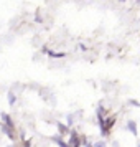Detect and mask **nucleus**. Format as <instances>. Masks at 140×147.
Masks as SVG:
<instances>
[{"instance_id": "1", "label": "nucleus", "mask_w": 140, "mask_h": 147, "mask_svg": "<svg viewBox=\"0 0 140 147\" xmlns=\"http://www.w3.org/2000/svg\"><path fill=\"white\" fill-rule=\"evenodd\" d=\"M127 129L132 134H137V124H135V121H129L127 122Z\"/></svg>"}, {"instance_id": "2", "label": "nucleus", "mask_w": 140, "mask_h": 147, "mask_svg": "<svg viewBox=\"0 0 140 147\" xmlns=\"http://www.w3.org/2000/svg\"><path fill=\"white\" fill-rule=\"evenodd\" d=\"M8 101H10V104H15L17 102V98H15V94L12 91H8Z\"/></svg>"}, {"instance_id": "3", "label": "nucleus", "mask_w": 140, "mask_h": 147, "mask_svg": "<svg viewBox=\"0 0 140 147\" xmlns=\"http://www.w3.org/2000/svg\"><path fill=\"white\" fill-rule=\"evenodd\" d=\"M2 119L5 121V122H7V124H10V126H12V121H10V117H8L7 114H3V116H2Z\"/></svg>"}, {"instance_id": "4", "label": "nucleus", "mask_w": 140, "mask_h": 147, "mask_svg": "<svg viewBox=\"0 0 140 147\" xmlns=\"http://www.w3.org/2000/svg\"><path fill=\"white\" fill-rule=\"evenodd\" d=\"M94 147H106V142H96Z\"/></svg>"}, {"instance_id": "5", "label": "nucleus", "mask_w": 140, "mask_h": 147, "mask_svg": "<svg viewBox=\"0 0 140 147\" xmlns=\"http://www.w3.org/2000/svg\"><path fill=\"white\" fill-rule=\"evenodd\" d=\"M8 147H15V146H8Z\"/></svg>"}, {"instance_id": "6", "label": "nucleus", "mask_w": 140, "mask_h": 147, "mask_svg": "<svg viewBox=\"0 0 140 147\" xmlns=\"http://www.w3.org/2000/svg\"><path fill=\"white\" fill-rule=\"evenodd\" d=\"M139 147H140V144H139Z\"/></svg>"}]
</instances>
